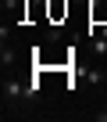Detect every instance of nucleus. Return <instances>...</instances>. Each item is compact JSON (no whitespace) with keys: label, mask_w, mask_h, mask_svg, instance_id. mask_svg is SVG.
Wrapping results in <instances>:
<instances>
[{"label":"nucleus","mask_w":107,"mask_h":122,"mask_svg":"<svg viewBox=\"0 0 107 122\" xmlns=\"http://www.w3.org/2000/svg\"><path fill=\"white\" fill-rule=\"evenodd\" d=\"M14 57H18V54H14V47H11L7 40H4V54H0V61H4V68H7V65H14Z\"/></svg>","instance_id":"7ed1b4c3"},{"label":"nucleus","mask_w":107,"mask_h":122,"mask_svg":"<svg viewBox=\"0 0 107 122\" xmlns=\"http://www.w3.org/2000/svg\"><path fill=\"white\" fill-rule=\"evenodd\" d=\"M50 15H54V18L68 15V4H61V0H50Z\"/></svg>","instance_id":"20e7f679"},{"label":"nucleus","mask_w":107,"mask_h":122,"mask_svg":"<svg viewBox=\"0 0 107 122\" xmlns=\"http://www.w3.org/2000/svg\"><path fill=\"white\" fill-rule=\"evenodd\" d=\"M4 101H25V79H7L4 83Z\"/></svg>","instance_id":"f257e3e1"},{"label":"nucleus","mask_w":107,"mask_h":122,"mask_svg":"<svg viewBox=\"0 0 107 122\" xmlns=\"http://www.w3.org/2000/svg\"><path fill=\"white\" fill-rule=\"evenodd\" d=\"M36 97H39V76L25 79V101H36Z\"/></svg>","instance_id":"f03ea898"},{"label":"nucleus","mask_w":107,"mask_h":122,"mask_svg":"<svg viewBox=\"0 0 107 122\" xmlns=\"http://www.w3.org/2000/svg\"><path fill=\"white\" fill-rule=\"evenodd\" d=\"M96 122H107V104H103V111H96Z\"/></svg>","instance_id":"423d86ee"},{"label":"nucleus","mask_w":107,"mask_h":122,"mask_svg":"<svg viewBox=\"0 0 107 122\" xmlns=\"http://www.w3.org/2000/svg\"><path fill=\"white\" fill-rule=\"evenodd\" d=\"M86 79H89V83H103L107 76H103V72H96V68H89V72H86Z\"/></svg>","instance_id":"39448f33"}]
</instances>
